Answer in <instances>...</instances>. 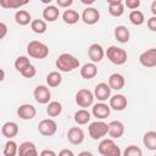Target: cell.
<instances>
[{
	"label": "cell",
	"instance_id": "cell-1",
	"mask_svg": "<svg viewBox=\"0 0 156 156\" xmlns=\"http://www.w3.org/2000/svg\"><path fill=\"white\" fill-rule=\"evenodd\" d=\"M55 65L60 72H72L76 68H78L80 63H79V60L74 57L73 55L68 52H63L56 58Z\"/></svg>",
	"mask_w": 156,
	"mask_h": 156
},
{
	"label": "cell",
	"instance_id": "cell-2",
	"mask_svg": "<svg viewBox=\"0 0 156 156\" xmlns=\"http://www.w3.org/2000/svg\"><path fill=\"white\" fill-rule=\"evenodd\" d=\"M27 54L33 58H45L49 55V46L39 40H32L27 45Z\"/></svg>",
	"mask_w": 156,
	"mask_h": 156
},
{
	"label": "cell",
	"instance_id": "cell-3",
	"mask_svg": "<svg viewBox=\"0 0 156 156\" xmlns=\"http://www.w3.org/2000/svg\"><path fill=\"white\" fill-rule=\"evenodd\" d=\"M105 55L107 56V58L110 60V62H112L113 65H117V66H122L127 62V58H128V55H127V51L122 48H118V46H115V45H111L107 48Z\"/></svg>",
	"mask_w": 156,
	"mask_h": 156
},
{
	"label": "cell",
	"instance_id": "cell-4",
	"mask_svg": "<svg viewBox=\"0 0 156 156\" xmlns=\"http://www.w3.org/2000/svg\"><path fill=\"white\" fill-rule=\"evenodd\" d=\"M88 132H89V136H90L91 139H94V140H100V139H102L105 135L108 134V123L104 122L102 119L91 122V123L89 124Z\"/></svg>",
	"mask_w": 156,
	"mask_h": 156
},
{
	"label": "cell",
	"instance_id": "cell-5",
	"mask_svg": "<svg viewBox=\"0 0 156 156\" xmlns=\"http://www.w3.org/2000/svg\"><path fill=\"white\" fill-rule=\"evenodd\" d=\"M98 151L102 156H119L121 155V149L117 146V144L115 143L112 138L102 139L99 143Z\"/></svg>",
	"mask_w": 156,
	"mask_h": 156
},
{
	"label": "cell",
	"instance_id": "cell-6",
	"mask_svg": "<svg viewBox=\"0 0 156 156\" xmlns=\"http://www.w3.org/2000/svg\"><path fill=\"white\" fill-rule=\"evenodd\" d=\"M94 93L87 88H83V89H79L76 94V104L79 106V107H89V106H93L94 105Z\"/></svg>",
	"mask_w": 156,
	"mask_h": 156
},
{
	"label": "cell",
	"instance_id": "cell-7",
	"mask_svg": "<svg viewBox=\"0 0 156 156\" xmlns=\"http://www.w3.org/2000/svg\"><path fill=\"white\" fill-rule=\"evenodd\" d=\"M38 130L44 136H52L57 132V123L52 118H45L39 122Z\"/></svg>",
	"mask_w": 156,
	"mask_h": 156
},
{
	"label": "cell",
	"instance_id": "cell-8",
	"mask_svg": "<svg viewBox=\"0 0 156 156\" xmlns=\"http://www.w3.org/2000/svg\"><path fill=\"white\" fill-rule=\"evenodd\" d=\"M139 62L141 66L146 68H152L156 66V48H151L145 50L139 56Z\"/></svg>",
	"mask_w": 156,
	"mask_h": 156
},
{
	"label": "cell",
	"instance_id": "cell-9",
	"mask_svg": "<svg viewBox=\"0 0 156 156\" xmlns=\"http://www.w3.org/2000/svg\"><path fill=\"white\" fill-rule=\"evenodd\" d=\"M33 96L38 104H49L51 99V91L46 85H38L33 91Z\"/></svg>",
	"mask_w": 156,
	"mask_h": 156
},
{
	"label": "cell",
	"instance_id": "cell-10",
	"mask_svg": "<svg viewBox=\"0 0 156 156\" xmlns=\"http://www.w3.org/2000/svg\"><path fill=\"white\" fill-rule=\"evenodd\" d=\"M111 87L108 85V83H104V82H101V83H99V84H96V87H95V89H94V96H95V99L98 100V101H102V102H105V101H107L110 98H111Z\"/></svg>",
	"mask_w": 156,
	"mask_h": 156
},
{
	"label": "cell",
	"instance_id": "cell-11",
	"mask_svg": "<svg viewBox=\"0 0 156 156\" xmlns=\"http://www.w3.org/2000/svg\"><path fill=\"white\" fill-rule=\"evenodd\" d=\"M111 113V107L110 105L100 101L98 104H94L93 107H91V115L94 117H96L98 119H105L110 116Z\"/></svg>",
	"mask_w": 156,
	"mask_h": 156
},
{
	"label": "cell",
	"instance_id": "cell-12",
	"mask_svg": "<svg viewBox=\"0 0 156 156\" xmlns=\"http://www.w3.org/2000/svg\"><path fill=\"white\" fill-rule=\"evenodd\" d=\"M80 18H82V21H83L85 24L93 26V24H95V23L99 22V20H100V12H99V10L95 9V7H87V9L83 11Z\"/></svg>",
	"mask_w": 156,
	"mask_h": 156
},
{
	"label": "cell",
	"instance_id": "cell-13",
	"mask_svg": "<svg viewBox=\"0 0 156 156\" xmlns=\"http://www.w3.org/2000/svg\"><path fill=\"white\" fill-rule=\"evenodd\" d=\"M37 115V110L32 104H22L17 108V116L23 121L33 119Z\"/></svg>",
	"mask_w": 156,
	"mask_h": 156
},
{
	"label": "cell",
	"instance_id": "cell-14",
	"mask_svg": "<svg viewBox=\"0 0 156 156\" xmlns=\"http://www.w3.org/2000/svg\"><path fill=\"white\" fill-rule=\"evenodd\" d=\"M88 56L89 58L91 60V62L96 63V62H101L104 56H105V51H104V48L98 44V43H94L91 44L89 48H88Z\"/></svg>",
	"mask_w": 156,
	"mask_h": 156
},
{
	"label": "cell",
	"instance_id": "cell-15",
	"mask_svg": "<svg viewBox=\"0 0 156 156\" xmlns=\"http://www.w3.org/2000/svg\"><path fill=\"white\" fill-rule=\"evenodd\" d=\"M84 132L80 127H72L67 132V139L73 145H80L84 141Z\"/></svg>",
	"mask_w": 156,
	"mask_h": 156
},
{
	"label": "cell",
	"instance_id": "cell-16",
	"mask_svg": "<svg viewBox=\"0 0 156 156\" xmlns=\"http://www.w3.org/2000/svg\"><path fill=\"white\" fill-rule=\"evenodd\" d=\"M108 101H110L108 102L110 107L112 110H115V111H123L127 107V105H128L127 98L124 95H122V94H115V95H112L108 99Z\"/></svg>",
	"mask_w": 156,
	"mask_h": 156
},
{
	"label": "cell",
	"instance_id": "cell-17",
	"mask_svg": "<svg viewBox=\"0 0 156 156\" xmlns=\"http://www.w3.org/2000/svg\"><path fill=\"white\" fill-rule=\"evenodd\" d=\"M124 134V124L121 121H111L108 123V135L112 139H119Z\"/></svg>",
	"mask_w": 156,
	"mask_h": 156
},
{
	"label": "cell",
	"instance_id": "cell-18",
	"mask_svg": "<svg viewBox=\"0 0 156 156\" xmlns=\"http://www.w3.org/2000/svg\"><path fill=\"white\" fill-rule=\"evenodd\" d=\"M1 134L7 138V139H12L15 138L17 134H18V126L16 122H12V121H9V122H5L1 127Z\"/></svg>",
	"mask_w": 156,
	"mask_h": 156
},
{
	"label": "cell",
	"instance_id": "cell-19",
	"mask_svg": "<svg viewBox=\"0 0 156 156\" xmlns=\"http://www.w3.org/2000/svg\"><path fill=\"white\" fill-rule=\"evenodd\" d=\"M79 73H80L82 78H84V79H93L98 74V67L94 62H88L82 66Z\"/></svg>",
	"mask_w": 156,
	"mask_h": 156
},
{
	"label": "cell",
	"instance_id": "cell-20",
	"mask_svg": "<svg viewBox=\"0 0 156 156\" xmlns=\"http://www.w3.org/2000/svg\"><path fill=\"white\" fill-rule=\"evenodd\" d=\"M18 155L21 156H37L38 150L32 141H23L18 146Z\"/></svg>",
	"mask_w": 156,
	"mask_h": 156
},
{
	"label": "cell",
	"instance_id": "cell-21",
	"mask_svg": "<svg viewBox=\"0 0 156 156\" xmlns=\"http://www.w3.org/2000/svg\"><path fill=\"white\" fill-rule=\"evenodd\" d=\"M60 16V10L57 6L54 5H48L43 10V18L46 22H55Z\"/></svg>",
	"mask_w": 156,
	"mask_h": 156
},
{
	"label": "cell",
	"instance_id": "cell-22",
	"mask_svg": "<svg viewBox=\"0 0 156 156\" xmlns=\"http://www.w3.org/2000/svg\"><path fill=\"white\" fill-rule=\"evenodd\" d=\"M124 84H126L124 77L122 74H119V73H112L108 77V85L113 90H121V89H123Z\"/></svg>",
	"mask_w": 156,
	"mask_h": 156
},
{
	"label": "cell",
	"instance_id": "cell-23",
	"mask_svg": "<svg viewBox=\"0 0 156 156\" xmlns=\"http://www.w3.org/2000/svg\"><path fill=\"white\" fill-rule=\"evenodd\" d=\"M115 38L118 43H128L129 41V38H130V33H129V29L126 27V26H117L115 28Z\"/></svg>",
	"mask_w": 156,
	"mask_h": 156
},
{
	"label": "cell",
	"instance_id": "cell-24",
	"mask_svg": "<svg viewBox=\"0 0 156 156\" xmlns=\"http://www.w3.org/2000/svg\"><path fill=\"white\" fill-rule=\"evenodd\" d=\"M143 144L147 150L156 151V132L155 130L146 132L143 136Z\"/></svg>",
	"mask_w": 156,
	"mask_h": 156
},
{
	"label": "cell",
	"instance_id": "cell-25",
	"mask_svg": "<svg viewBox=\"0 0 156 156\" xmlns=\"http://www.w3.org/2000/svg\"><path fill=\"white\" fill-rule=\"evenodd\" d=\"M15 21L17 24L20 26H27L29 23H32V16L28 11L26 10H18L16 13H15Z\"/></svg>",
	"mask_w": 156,
	"mask_h": 156
},
{
	"label": "cell",
	"instance_id": "cell-26",
	"mask_svg": "<svg viewBox=\"0 0 156 156\" xmlns=\"http://www.w3.org/2000/svg\"><path fill=\"white\" fill-rule=\"evenodd\" d=\"M73 117H74V122H76L77 124L83 126V124H87V123L90 121L91 113H90L88 110H85V108H80V110L76 111V113H74Z\"/></svg>",
	"mask_w": 156,
	"mask_h": 156
},
{
	"label": "cell",
	"instance_id": "cell-27",
	"mask_svg": "<svg viewBox=\"0 0 156 156\" xmlns=\"http://www.w3.org/2000/svg\"><path fill=\"white\" fill-rule=\"evenodd\" d=\"M46 113L49 117H57L62 113V104L58 101H50L46 106Z\"/></svg>",
	"mask_w": 156,
	"mask_h": 156
},
{
	"label": "cell",
	"instance_id": "cell-28",
	"mask_svg": "<svg viewBox=\"0 0 156 156\" xmlns=\"http://www.w3.org/2000/svg\"><path fill=\"white\" fill-rule=\"evenodd\" d=\"M62 20L67 24H76L80 20V15L76 10H66L62 13Z\"/></svg>",
	"mask_w": 156,
	"mask_h": 156
},
{
	"label": "cell",
	"instance_id": "cell-29",
	"mask_svg": "<svg viewBox=\"0 0 156 156\" xmlns=\"http://www.w3.org/2000/svg\"><path fill=\"white\" fill-rule=\"evenodd\" d=\"M62 83V76L57 71H52L46 76V84L50 88H56Z\"/></svg>",
	"mask_w": 156,
	"mask_h": 156
},
{
	"label": "cell",
	"instance_id": "cell-30",
	"mask_svg": "<svg viewBox=\"0 0 156 156\" xmlns=\"http://www.w3.org/2000/svg\"><path fill=\"white\" fill-rule=\"evenodd\" d=\"M29 1L30 0H0V6L2 9H20Z\"/></svg>",
	"mask_w": 156,
	"mask_h": 156
},
{
	"label": "cell",
	"instance_id": "cell-31",
	"mask_svg": "<svg viewBox=\"0 0 156 156\" xmlns=\"http://www.w3.org/2000/svg\"><path fill=\"white\" fill-rule=\"evenodd\" d=\"M30 29L37 33V34H43L46 32L48 29V26H46V21L44 20H33L32 23H30Z\"/></svg>",
	"mask_w": 156,
	"mask_h": 156
},
{
	"label": "cell",
	"instance_id": "cell-32",
	"mask_svg": "<svg viewBox=\"0 0 156 156\" xmlns=\"http://www.w3.org/2000/svg\"><path fill=\"white\" fill-rule=\"evenodd\" d=\"M129 21L134 26H141L145 22L144 13L141 11H139V10H132L130 13H129Z\"/></svg>",
	"mask_w": 156,
	"mask_h": 156
},
{
	"label": "cell",
	"instance_id": "cell-33",
	"mask_svg": "<svg viewBox=\"0 0 156 156\" xmlns=\"http://www.w3.org/2000/svg\"><path fill=\"white\" fill-rule=\"evenodd\" d=\"M2 154L5 156H15L16 154H18V145L16 141L9 139V141H6L5 146H4V151Z\"/></svg>",
	"mask_w": 156,
	"mask_h": 156
},
{
	"label": "cell",
	"instance_id": "cell-34",
	"mask_svg": "<svg viewBox=\"0 0 156 156\" xmlns=\"http://www.w3.org/2000/svg\"><path fill=\"white\" fill-rule=\"evenodd\" d=\"M108 13L113 17H121L124 13V5L122 2L118 4H110L108 5Z\"/></svg>",
	"mask_w": 156,
	"mask_h": 156
},
{
	"label": "cell",
	"instance_id": "cell-35",
	"mask_svg": "<svg viewBox=\"0 0 156 156\" xmlns=\"http://www.w3.org/2000/svg\"><path fill=\"white\" fill-rule=\"evenodd\" d=\"M15 68H16V71H18L20 73L23 71V69H26L29 65H32L30 63V61H29V58L27 57V56H18L16 60H15Z\"/></svg>",
	"mask_w": 156,
	"mask_h": 156
},
{
	"label": "cell",
	"instance_id": "cell-36",
	"mask_svg": "<svg viewBox=\"0 0 156 156\" xmlns=\"http://www.w3.org/2000/svg\"><path fill=\"white\" fill-rule=\"evenodd\" d=\"M124 156H141L143 155V151L140 147L135 146V145H129L126 147L124 152H123Z\"/></svg>",
	"mask_w": 156,
	"mask_h": 156
},
{
	"label": "cell",
	"instance_id": "cell-37",
	"mask_svg": "<svg viewBox=\"0 0 156 156\" xmlns=\"http://www.w3.org/2000/svg\"><path fill=\"white\" fill-rule=\"evenodd\" d=\"M21 74H22L24 78H33V77L37 74V69H35V67H34L33 65H29L26 69H23V71L21 72Z\"/></svg>",
	"mask_w": 156,
	"mask_h": 156
},
{
	"label": "cell",
	"instance_id": "cell-38",
	"mask_svg": "<svg viewBox=\"0 0 156 156\" xmlns=\"http://www.w3.org/2000/svg\"><path fill=\"white\" fill-rule=\"evenodd\" d=\"M124 6L130 10H138L140 6V0H124Z\"/></svg>",
	"mask_w": 156,
	"mask_h": 156
},
{
	"label": "cell",
	"instance_id": "cell-39",
	"mask_svg": "<svg viewBox=\"0 0 156 156\" xmlns=\"http://www.w3.org/2000/svg\"><path fill=\"white\" fill-rule=\"evenodd\" d=\"M146 26H147V28H149L151 32H156V16L150 17V18L147 20V22H146Z\"/></svg>",
	"mask_w": 156,
	"mask_h": 156
},
{
	"label": "cell",
	"instance_id": "cell-40",
	"mask_svg": "<svg viewBox=\"0 0 156 156\" xmlns=\"http://www.w3.org/2000/svg\"><path fill=\"white\" fill-rule=\"evenodd\" d=\"M58 7H62V9H67L72 4H73V0H56Z\"/></svg>",
	"mask_w": 156,
	"mask_h": 156
},
{
	"label": "cell",
	"instance_id": "cell-41",
	"mask_svg": "<svg viewBox=\"0 0 156 156\" xmlns=\"http://www.w3.org/2000/svg\"><path fill=\"white\" fill-rule=\"evenodd\" d=\"M0 28H1L0 38L2 39V38H5V35H6V33H7V27H6V24H5L4 22H1V23H0Z\"/></svg>",
	"mask_w": 156,
	"mask_h": 156
},
{
	"label": "cell",
	"instance_id": "cell-42",
	"mask_svg": "<svg viewBox=\"0 0 156 156\" xmlns=\"http://www.w3.org/2000/svg\"><path fill=\"white\" fill-rule=\"evenodd\" d=\"M58 155L60 156H73V151H71L68 149H63V150H61L58 152Z\"/></svg>",
	"mask_w": 156,
	"mask_h": 156
},
{
	"label": "cell",
	"instance_id": "cell-43",
	"mask_svg": "<svg viewBox=\"0 0 156 156\" xmlns=\"http://www.w3.org/2000/svg\"><path fill=\"white\" fill-rule=\"evenodd\" d=\"M41 156H56V152L52 151V150H43L40 152Z\"/></svg>",
	"mask_w": 156,
	"mask_h": 156
},
{
	"label": "cell",
	"instance_id": "cell-44",
	"mask_svg": "<svg viewBox=\"0 0 156 156\" xmlns=\"http://www.w3.org/2000/svg\"><path fill=\"white\" fill-rule=\"evenodd\" d=\"M150 11L152 13V16H156V0H154L151 2V6H150Z\"/></svg>",
	"mask_w": 156,
	"mask_h": 156
},
{
	"label": "cell",
	"instance_id": "cell-45",
	"mask_svg": "<svg viewBox=\"0 0 156 156\" xmlns=\"http://www.w3.org/2000/svg\"><path fill=\"white\" fill-rule=\"evenodd\" d=\"M95 1H96V0H80V2H82V4L88 5V6H89V5H93Z\"/></svg>",
	"mask_w": 156,
	"mask_h": 156
},
{
	"label": "cell",
	"instance_id": "cell-46",
	"mask_svg": "<svg viewBox=\"0 0 156 156\" xmlns=\"http://www.w3.org/2000/svg\"><path fill=\"white\" fill-rule=\"evenodd\" d=\"M107 1V4L110 5V4H118V2H122L123 0H106Z\"/></svg>",
	"mask_w": 156,
	"mask_h": 156
},
{
	"label": "cell",
	"instance_id": "cell-47",
	"mask_svg": "<svg viewBox=\"0 0 156 156\" xmlns=\"http://www.w3.org/2000/svg\"><path fill=\"white\" fill-rule=\"evenodd\" d=\"M79 155H80V156H83V155H89V156H91V152H89V151H83V152H80Z\"/></svg>",
	"mask_w": 156,
	"mask_h": 156
},
{
	"label": "cell",
	"instance_id": "cell-48",
	"mask_svg": "<svg viewBox=\"0 0 156 156\" xmlns=\"http://www.w3.org/2000/svg\"><path fill=\"white\" fill-rule=\"evenodd\" d=\"M40 1H41L43 4H48V5H49V4H50L52 0H40Z\"/></svg>",
	"mask_w": 156,
	"mask_h": 156
},
{
	"label": "cell",
	"instance_id": "cell-49",
	"mask_svg": "<svg viewBox=\"0 0 156 156\" xmlns=\"http://www.w3.org/2000/svg\"><path fill=\"white\" fill-rule=\"evenodd\" d=\"M5 79V72H4V69H1V80H4Z\"/></svg>",
	"mask_w": 156,
	"mask_h": 156
}]
</instances>
